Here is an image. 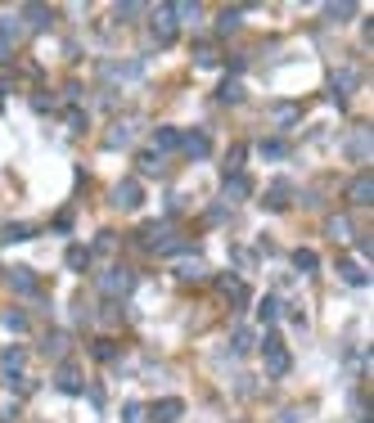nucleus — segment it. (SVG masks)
<instances>
[{
    "label": "nucleus",
    "instance_id": "obj_1",
    "mask_svg": "<svg viewBox=\"0 0 374 423\" xmlns=\"http://www.w3.org/2000/svg\"><path fill=\"white\" fill-rule=\"evenodd\" d=\"M262 360H266V374H271V378H284V374H289V351H284L280 333H266L262 338Z\"/></svg>",
    "mask_w": 374,
    "mask_h": 423
},
{
    "label": "nucleus",
    "instance_id": "obj_2",
    "mask_svg": "<svg viewBox=\"0 0 374 423\" xmlns=\"http://www.w3.org/2000/svg\"><path fill=\"white\" fill-rule=\"evenodd\" d=\"M100 288L109 297H127L131 288H136V275H131L127 266H109V271H100Z\"/></svg>",
    "mask_w": 374,
    "mask_h": 423
},
{
    "label": "nucleus",
    "instance_id": "obj_3",
    "mask_svg": "<svg viewBox=\"0 0 374 423\" xmlns=\"http://www.w3.org/2000/svg\"><path fill=\"white\" fill-rule=\"evenodd\" d=\"M149 27H153V41H158V45H171V41H176V14H171V5H158V9H153V14H149Z\"/></svg>",
    "mask_w": 374,
    "mask_h": 423
},
{
    "label": "nucleus",
    "instance_id": "obj_4",
    "mask_svg": "<svg viewBox=\"0 0 374 423\" xmlns=\"http://www.w3.org/2000/svg\"><path fill=\"white\" fill-rule=\"evenodd\" d=\"M180 415H185V401L180 397H162L149 406V423H176Z\"/></svg>",
    "mask_w": 374,
    "mask_h": 423
},
{
    "label": "nucleus",
    "instance_id": "obj_5",
    "mask_svg": "<svg viewBox=\"0 0 374 423\" xmlns=\"http://www.w3.org/2000/svg\"><path fill=\"white\" fill-rule=\"evenodd\" d=\"M113 203L122 212H136L145 203V189H140V180H118V189H113Z\"/></svg>",
    "mask_w": 374,
    "mask_h": 423
},
{
    "label": "nucleus",
    "instance_id": "obj_6",
    "mask_svg": "<svg viewBox=\"0 0 374 423\" xmlns=\"http://www.w3.org/2000/svg\"><path fill=\"white\" fill-rule=\"evenodd\" d=\"M348 203H352V207H370V203H374V176H370V167L348 185Z\"/></svg>",
    "mask_w": 374,
    "mask_h": 423
},
{
    "label": "nucleus",
    "instance_id": "obj_7",
    "mask_svg": "<svg viewBox=\"0 0 374 423\" xmlns=\"http://www.w3.org/2000/svg\"><path fill=\"white\" fill-rule=\"evenodd\" d=\"M180 153H185V158H198L203 162L208 153H212V140H208V131H185V136H180V144H176Z\"/></svg>",
    "mask_w": 374,
    "mask_h": 423
},
{
    "label": "nucleus",
    "instance_id": "obj_8",
    "mask_svg": "<svg viewBox=\"0 0 374 423\" xmlns=\"http://www.w3.org/2000/svg\"><path fill=\"white\" fill-rule=\"evenodd\" d=\"M5 284L9 288H14V293H36V288H41V284H36V275L32 271H27V266H9V271H5Z\"/></svg>",
    "mask_w": 374,
    "mask_h": 423
},
{
    "label": "nucleus",
    "instance_id": "obj_9",
    "mask_svg": "<svg viewBox=\"0 0 374 423\" xmlns=\"http://www.w3.org/2000/svg\"><path fill=\"white\" fill-rule=\"evenodd\" d=\"M289 194H293V185H289V180H275V185L266 189V198H262V203L271 207V212H280V207H289Z\"/></svg>",
    "mask_w": 374,
    "mask_h": 423
},
{
    "label": "nucleus",
    "instance_id": "obj_10",
    "mask_svg": "<svg viewBox=\"0 0 374 423\" xmlns=\"http://www.w3.org/2000/svg\"><path fill=\"white\" fill-rule=\"evenodd\" d=\"M217 284H221V293H226V297H230V302H235V306H248V288L239 284L235 275H226V271H221V280H217Z\"/></svg>",
    "mask_w": 374,
    "mask_h": 423
},
{
    "label": "nucleus",
    "instance_id": "obj_11",
    "mask_svg": "<svg viewBox=\"0 0 374 423\" xmlns=\"http://www.w3.org/2000/svg\"><path fill=\"white\" fill-rule=\"evenodd\" d=\"M248 194H253V185H248L244 176H230V180H226V189H221V198H230V203H244Z\"/></svg>",
    "mask_w": 374,
    "mask_h": 423
},
{
    "label": "nucleus",
    "instance_id": "obj_12",
    "mask_svg": "<svg viewBox=\"0 0 374 423\" xmlns=\"http://www.w3.org/2000/svg\"><path fill=\"white\" fill-rule=\"evenodd\" d=\"M180 248H185V239H180V234H162L158 244L149 248V257H171V253H180Z\"/></svg>",
    "mask_w": 374,
    "mask_h": 423
},
{
    "label": "nucleus",
    "instance_id": "obj_13",
    "mask_svg": "<svg viewBox=\"0 0 374 423\" xmlns=\"http://www.w3.org/2000/svg\"><path fill=\"white\" fill-rule=\"evenodd\" d=\"M149 140H153V149L162 153V149H176V144H180V131H176V127H158Z\"/></svg>",
    "mask_w": 374,
    "mask_h": 423
},
{
    "label": "nucleus",
    "instance_id": "obj_14",
    "mask_svg": "<svg viewBox=\"0 0 374 423\" xmlns=\"http://www.w3.org/2000/svg\"><path fill=\"white\" fill-rule=\"evenodd\" d=\"M239 23H244V9H239V5H230V9L217 14V32H235Z\"/></svg>",
    "mask_w": 374,
    "mask_h": 423
},
{
    "label": "nucleus",
    "instance_id": "obj_15",
    "mask_svg": "<svg viewBox=\"0 0 374 423\" xmlns=\"http://www.w3.org/2000/svg\"><path fill=\"white\" fill-rule=\"evenodd\" d=\"M244 158H248V149H244V144H235V149H230V153H226V162H221V171H226V176H239V167H244Z\"/></svg>",
    "mask_w": 374,
    "mask_h": 423
},
{
    "label": "nucleus",
    "instance_id": "obj_16",
    "mask_svg": "<svg viewBox=\"0 0 374 423\" xmlns=\"http://www.w3.org/2000/svg\"><path fill=\"white\" fill-rule=\"evenodd\" d=\"M257 320L275 324V320H280V302H275V297H262V302H257Z\"/></svg>",
    "mask_w": 374,
    "mask_h": 423
},
{
    "label": "nucleus",
    "instance_id": "obj_17",
    "mask_svg": "<svg viewBox=\"0 0 374 423\" xmlns=\"http://www.w3.org/2000/svg\"><path fill=\"white\" fill-rule=\"evenodd\" d=\"M293 266H298V271H302V275H311V271H315V266H320V257H315V253H311V248H298V253H293Z\"/></svg>",
    "mask_w": 374,
    "mask_h": 423
},
{
    "label": "nucleus",
    "instance_id": "obj_18",
    "mask_svg": "<svg viewBox=\"0 0 374 423\" xmlns=\"http://www.w3.org/2000/svg\"><path fill=\"white\" fill-rule=\"evenodd\" d=\"M338 275H343L348 284H366V280H370V271H361L357 262H338Z\"/></svg>",
    "mask_w": 374,
    "mask_h": 423
},
{
    "label": "nucleus",
    "instance_id": "obj_19",
    "mask_svg": "<svg viewBox=\"0 0 374 423\" xmlns=\"http://www.w3.org/2000/svg\"><path fill=\"white\" fill-rule=\"evenodd\" d=\"M59 388H63V392H81V369L63 365V369H59Z\"/></svg>",
    "mask_w": 374,
    "mask_h": 423
},
{
    "label": "nucleus",
    "instance_id": "obj_20",
    "mask_svg": "<svg viewBox=\"0 0 374 423\" xmlns=\"http://www.w3.org/2000/svg\"><path fill=\"white\" fill-rule=\"evenodd\" d=\"M298 118H302V109H298V104H280V109H275V122H280L284 131H289Z\"/></svg>",
    "mask_w": 374,
    "mask_h": 423
},
{
    "label": "nucleus",
    "instance_id": "obj_21",
    "mask_svg": "<svg viewBox=\"0 0 374 423\" xmlns=\"http://www.w3.org/2000/svg\"><path fill=\"white\" fill-rule=\"evenodd\" d=\"M63 262H68V271H86V266H91V248H68Z\"/></svg>",
    "mask_w": 374,
    "mask_h": 423
},
{
    "label": "nucleus",
    "instance_id": "obj_22",
    "mask_svg": "<svg viewBox=\"0 0 374 423\" xmlns=\"http://www.w3.org/2000/svg\"><path fill=\"white\" fill-rule=\"evenodd\" d=\"M23 18H27V27H45V23H50V9H45V5H27Z\"/></svg>",
    "mask_w": 374,
    "mask_h": 423
},
{
    "label": "nucleus",
    "instance_id": "obj_23",
    "mask_svg": "<svg viewBox=\"0 0 374 423\" xmlns=\"http://www.w3.org/2000/svg\"><path fill=\"white\" fill-rule=\"evenodd\" d=\"M217 99H221V104H239V99H244V86H239V81H221Z\"/></svg>",
    "mask_w": 374,
    "mask_h": 423
},
{
    "label": "nucleus",
    "instance_id": "obj_24",
    "mask_svg": "<svg viewBox=\"0 0 374 423\" xmlns=\"http://www.w3.org/2000/svg\"><path fill=\"white\" fill-rule=\"evenodd\" d=\"M348 149H352V158H370V131H357Z\"/></svg>",
    "mask_w": 374,
    "mask_h": 423
},
{
    "label": "nucleus",
    "instance_id": "obj_25",
    "mask_svg": "<svg viewBox=\"0 0 374 423\" xmlns=\"http://www.w3.org/2000/svg\"><path fill=\"white\" fill-rule=\"evenodd\" d=\"M0 239H5V244H23V239H32V225H18V221H14V225H5V234H0Z\"/></svg>",
    "mask_w": 374,
    "mask_h": 423
},
{
    "label": "nucleus",
    "instance_id": "obj_26",
    "mask_svg": "<svg viewBox=\"0 0 374 423\" xmlns=\"http://www.w3.org/2000/svg\"><path fill=\"white\" fill-rule=\"evenodd\" d=\"M23 360H27V356H23V347H9L5 356H0V365H5L9 374H18V369H23Z\"/></svg>",
    "mask_w": 374,
    "mask_h": 423
},
{
    "label": "nucleus",
    "instance_id": "obj_27",
    "mask_svg": "<svg viewBox=\"0 0 374 423\" xmlns=\"http://www.w3.org/2000/svg\"><path fill=\"white\" fill-rule=\"evenodd\" d=\"M257 153H262V158H275V162H280V158H284V153H289V149H284L280 140H262V144H257Z\"/></svg>",
    "mask_w": 374,
    "mask_h": 423
},
{
    "label": "nucleus",
    "instance_id": "obj_28",
    "mask_svg": "<svg viewBox=\"0 0 374 423\" xmlns=\"http://www.w3.org/2000/svg\"><path fill=\"white\" fill-rule=\"evenodd\" d=\"M136 167H140V171H149V176H158V171H162V162H158V153H149V149H145V153L136 158Z\"/></svg>",
    "mask_w": 374,
    "mask_h": 423
},
{
    "label": "nucleus",
    "instance_id": "obj_29",
    "mask_svg": "<svg viewBox=\"0 0 374 423\" xmlns=\"http://www.w3.org/2000/svg\"><path fill=\"white\" fill-rule=\"evenodd\" d=\"M329 234H334V239H348V234H352L348 216H329Z\"/></svg>",
    "mask_w": 374,
    "mask_h": 423
},
{
    "label": "nucleus",
    "instance_id": "obj_30",
    "mask_svg": "<svg viewBox=\"0 0 374 423\" xmlns=\"http://www.w3.org/2000/svg\"><path fill=\"white\" fill-rule=\"evenodd\" d=\"M194 59L203 63V68H212V63H217V50H212V45L203 41V45H198V50H194Z\"/></svg>",
    "mask_w": 374,
    "mask_h": 423
},
{
    "label": "nucleus",
    "instance_id": "obj_31",
    "mask_svg": "<svg viewBox=\"0 0 374 423\" xmlns=\"http://www.w3.org/2000/svg\"><path fill=\"white\" fill-rule=\"evenodd\" d=\"M127 140H131V122H122L118 131H109V144H113V149H118V144H127Z\"/></svg>",
    "mask_w": 374,
    "mask_h": 423
},
{
    "label": "nucleus",
    "instance_id": "obj_32",
    "mask_svg": "<svg viewBox=\"0 0 374 423\" xmlns=\"http://www.w3.org/2000/svg\"><path fill=\"white\" fill-rule=\"evenodd\" d=\"M180 280H189V284H194V280H203V266H198V262H189V266H180Z\"/></svg>",
    "mask_w": 374,
    "mask_h": 423
},
{
    "label": "nucleus",
    "instance_id": "obj_33",
    "mask_svg": "<svg viewBox=\"0 0 374 423\" xmlns=\"http://www.w3.org/2000/svg\"><path fill=\"white\" fill-rule=\"evenodd\" d=\"M63 347H68V338H63V333H50V342H45V351H50V356H63Z\"/></svg>",
    "mask_w": 374,
    "mask_h": 423
},
{
    "label": "nucleus",
    "instance_id": "obj_34",
    "mask_svg": "<svg viewBox=\"0 0 374 423\" xmlns=\"http://www.w3.org/2000/svg\"><path fill=\"white\" fill-rule=\"evenodd\" d=\"M235 351H253V333H248V329L235 333Z\"/></svg>",
    "mask_w": 374,
    "mask_h": 423
},
{
    "label": "nucleus",
    "instance_id": "obj_35",
    "mask_svg": "<svg viewBox=\"0 0 374 423\" xmlns=\"http://www.w3.org/2000/svg\"><path fill=\"white\" fill-rule=\"evenodd\" d=\"M5 324H9V329H27V315H23V311H9Z\"/></svg>",
    "mask_w": 374,
    "mask_h": 423
},
{
    "label": "nucleus",
    "instance_id": "obj_36",
    "mask_svg": "<svg viewBox=\"0 0 374 423\" xmlns=\"http://www.w3.org/2000/svg\"><path fill=\"white\" fill-rule=\"evenodd\" d=\"M325 14H329V18H348V14H357V5H329Z\"/></svg>",
    "mask_w": 374,
    "mask_h": 423
}]
</instances>
